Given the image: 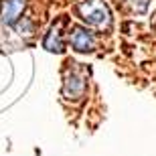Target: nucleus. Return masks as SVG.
Segmentation results:
<instances>
[{
	"label": "nucleus",
	"mask_w": 156,
	"mask_h": 156,
	"mask_svg": "<svg viewBox=\"0 0 156 156\" xmlns=\"http://www.w3.org/2000/svg\"><path fill=\"white\" fill-rule=\"evenodd\" d=\"M77 14L83 23L91 27H108L110 24V10L101 0H85L77 4Z\"/></svg>",
	"instance_id": "nucleus-1"
},
{
	"label": "nucleus",
	"mask_w": 156,
	"mask_h": 156,
	"mask_svg": "<svg viewBox=\"0 0 156 156\" xmlns=\"http://www.w3.org/2000/svg\"><path fill=\"white\" fill-rule=\"evenodd\" d=\"M69 41H71V47L79 53L93 51V47H95V41H93L91 33H87L85 29H73Z\"/></svg>",
	"instance_id": "nucleus-3"
},
{
	"label": "nucleus",
	"mask_w": 156,
	"mask_h": 156,
	"mask_svg": "<svg viewBox=\"0 0 156 156\" xmlns=\"http://www.w3.org/2000/svg\"><path fill=\"white\" fill-rule=\"evenodd\" d=\"M24 0H4L2 2V8H0V18H2V23L8 24V27H14L16 20L20 18L24 10Z\"/></svg>",
	"instance_id": "nucleus-2"
},
{
	"label": "nucleus",
	"mask_w": 156,
	"mask_h": 156,
	"mask_svg": "<svg viewBox=\"0 0 156 156\" xmlns=\"http://www.w3.org/2000/svg\"><path fill=\"white\" fill-rule=\"evenodd\" d=\"M43 47L47 51H53V53H61L63 51V41H61V23L55 24L49 33H47L45 41H43Z\"/></svg>",
	"instance_id": "nucleus-5"
},
{
	"label": "nucleus",
	"mask_w": 156,
	"mask_h": 156,
	"mask_svg": "<svg viewBox=\"0 0 156 156\" xmlns=\"http://www.w3.org/2000/svg\"><path fill=\"white\" fill-rule=\"evenodd\" d=\"M83 89H85V81H83V77L77 75V73H69L67 75V79H65V87H63V93L67 95V98H73L77 99L83 93Z\"/></svg>",
	"instance_id": "nucleus-4"
}]
</instances>
